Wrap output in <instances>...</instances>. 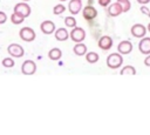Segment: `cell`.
Segmentation results:
<instances>
[{
  "instance_id": "obj_1",
  "label": "cell",
  "mask_w": 150,
  "mask_h": 135,
  "mask_svg": "<svg viewBox=\"0 0 150 135\" xmlns=\"http://www.w3.org/2000/svg\"><path fill=\"white\" fill-rule=\"evenodd\" d=\"M122 63H123V58H122V54L120 53H111L107 58V66L111 69L120 68Z\"/></svg>"
},
{
  "instance_id": "obj_2",
  "label": "cell",
  "mask_w": 150,
  "mask_h": 135,
  "mask_svg": "<svg viewBox=\"0 0 150 135\" xmlns=\"http://www.w3.org/2000/svg\"><path fill=\"white\" fill-rule=\"evenodd\" d=\"M19 35H20V39L26 41V42H32L34 41L36 34H35V31L30 27H22L19 32Z\"/></svg>"
},
{
  "instance_id": "obj_3",
  "label": "cell",
  "mask_w": 150,
  "mask_h": 135,
  "mask_svg": "<svg viewBox=\"0 0 150 135\" xmlns=\"http://www.w3.org/2000/svg\"><path fill=\"white\" fill-rule=\"evenodd\" d=\"M69 38L76 43V42H82L84 39H86V32L83 28L81 27H73V29L70 31V34H69Z\"/></svg>"
},
{
  "instance_id": "obj_4",
  "label": "cell",
  "mask_w": 150,
  "mask_h": 135,
  "mask_svg": "<svg viewBox=\"0 0 150 135\" xmlns=\"http://www.w3.org/2000/svg\"><path fill=\"white\" fill-rule=\"evenodd\" d=\"M7 52H8V54H9L11 56H13V58H21V56H23V54H25V49H23L22 46L19 45V43H11V45H8Z\"/></svg>"
},
{
  "instance_id": "obj_5",
  "label": "cell",
  "mask_w": 150,
  "mask_h": 135,
  "mask_svg": "<svg viewBox=\"0 0 150 135\" xmlns=\"http://www.w3.org/2000/svg\"><path fill=\"white\" fill-rule=\"evenodd\" d=\"M21 72L25 75H33L36 72V63L33 60H26L21 65Z\"/></svg>"
},
{
  "instance_id": "obj_6",
  "label": "cell",
  "mask_w": 150,
  "mask_h": 135,
  "mask_svg": "<svg viewBox=\"0 0 150 135\" xmlns=\"http://www.w3.org/2000/svg\"><path fill=\"white\" fill-rule=\"evenodd\" d=\"M130 32H131L132 36L141 39V38H143V36H145V33L148 32V29H146V27H145L144 25H142V23H135V25L131 26Z\"/></svg>"
},
{
  "instance_id": "obj_7",
  "label": "cell",
  "mask_w": 150,
  "mask_h": 135,
  "mask_svg": "<svg viewBox=\"0 0 150 135\" xmlns=\"http://www.w3.org/2000/svg\"><path fill=\"white\" fill-rule=\"evenodd\" d=\"M14 12L20 13V14H22L25 18H27V16L30 15L32 9H30V6H29L28 4H26V1H22V2H19V4H16V5L14 6Z\"/></svg>"
},
{
  "instance_id": "obj_8",
  "label": "cell",
  "mask_w": 150,
  "mask_h": 135,
  "mask_svg": "<svg viewBox=\"0 0 150 135\" xmlns=\"http://www.w3.org/2000/svg\"><path fill=\"white\" fill-rule=\"evenodd\" d=\"M82 14H83V18L86 20L91 21L97 16V11L93 5H88L82 9Z\"/></svg>"
},
{
  "instance_id": "obj_9",
  "label": "cell",
  "mask_w": 150,
  "mask_h": 135,
  "mask_svg": "<svg viewBox=\"0 0 150 135\" xmlns=\"http://www.w3.org/2000/svg\"><path fill=\"white\" fill-rule=\"evenodd\" d=\"M97 46L102 49V50H108L112 47V39L109 35H103L98 39L97 41Z\"/></svg>"
},
{
  "instance_id": "obj_10",
  "label": "cell",
  "mask_w": 150,
  "mask_h": 135,
  "mask_svg": "<svg viewBox=\"0 0 150 135\" xmlns=\"http://www.w3.org/2000/svg\"><path fill=\"white\" fill-rule=\"evenodd\" d=\"M132 50V43L129 40H123L117 46V52L122 55H127Z\"/></svg>"
},
{
  "instance_id": "obj_11",
  "label": "cell",
  "mask_w": 150,
  "mask_h": 135,
  "mask_svg": "<svg viewBox=\"0 0 150 135\" xmlns=\"http://www.w3.org/2000/svg\"><path fill=\"white\" fill-rule=\"evenodd\" d=\"M138 49L144 55L150 54V38H148V36L141 38V41L138 43Z\"/></svg>"
},
{
  "instance_id": "obj_12",
  "label": "cell",
  "mask_w": 150,
  "mask_h": 135,
  "mask_svg": "<svg viewBox=\"0 0 150 135\" xmlns=\"http://www.w3.org/2000/svg\"><path fill=\"white\" fill-rule=\"evenodd\" d=\"M40 29L43 34H52L55 32V23L52 20H45L43 22H41L40 25Z\"/></svg>"
},
{
  "instance_id": "obj_13",
  "label": "cell",
  "mask_w": 150,
  "mask_h": 135,
  "mask_svg": "<svg viewBox=\"0 0 150 135\" xmlns=\"http://www.w3.org/2000/svg\"><path fill=\"white\" fill-rule=\"evenodd\" d=\"M107 13H108L109 16L115 18V16H118L121 13H123V11H122V7L120 6V4L116 1L115 4H110V5L108 6Z\"/></svg>"
},
{
  "instance_id": "obj_14",
  "label": "cell",
  "mask_w": 150,
  "mask_h": 135,
  "mask_svg": "<svg viewBox=\"0 0 150 135\" xmlns=\"http://www.w3.org/2000/svg\"><path fill=\"white\" fill-rule=\"evenodd\" d=\"M68 9L73 15L79 14L82 9V0H70L68 4Z\"/></svg>"
},
{
  "instance_id": "obj_15",
  "label": "cell",
  "mask_w": 150,
  "mask_h": 135,
  "mask_svg": "<svg viewBox=\"0 0 150 135\" xmlns=\"http://www.w3.org/2000/svg\"><path fill=\"white\" fill-rule=\"evenodd\" d=\"M54 35H55V39L57 41H66L68 38H69V32L66 29V28H57L55 32H54Z\"/></svg>"
},
{
  "instance_id": "obj_16",
  "label": "cell",
  "mask_w": 150,
  "mask_h": 135,
  "mask_svg": "<svg viewBox=\"0 0 150 135\" xmlns=\"http://www.w3.org/2000/svg\"><path fill=\"white\" fill-rule=\"evenodd\" d=\"M73 50L76 55L82 56V55H86V53H87V46L83 42H76L75 46L73 47Z\"/></svg>"
},
{
  "instance_id": "obj_17",
  "label": "cell",
  "mask_w": 150,
  "mask_h": 135,
  "mask_svg": "<svg viewBox=\"0 0 150 135\" xmlns=\"http://www.w3.org/2000/svg\"><path fill=\"white\" fill-rule=\"evenodd\" d=\"M61 56H62V52H61V49L57 48V47L52 48V49L48 52V58H49L50 60H53V61H57V60H60Z\"/></svg>"
},
{
  "instance_id": "obj_18",
  "label": "cell",
  "mask_w": 150,
  "mask_h": 135,
  "mask_svg": "<svg viewBox=\"0 0 150 135\" xmlns=\"http://www.w3.org/2000/svg\"><path fill=\"white\" fill-rule=\"evenodd\" d=\"M25 19H26V18H25L22 14L16 13V12H13V13H12V15H11V21H12L14 25H19V23L23 22V20H25Z\"/></svg>"
},
{
  "instance_id": "obj_19",
  "label": "cell",
  "mask_w": 150,
  "mask_h": 135,
  "mask_svg": "<svg viewBox=\"0 0 150 135\" xmlns=\"http://www.w3.org/2000/svg\"><path fill=\"white\" fill-rule=\"evenodd\" d=\"M98 59H100V56H98V54L96 52H89V53L87 52L86 53V60L89 63H95V62L98 61Z\"/></svg>"
},
{
  "instance_id": "obj_20",
  "label": "cell",
  "mask_w": 150,
  "mask_h": 135,
  "mask_svg": "<svg viewBox=\"0 0 150 135\" xmlns=\"http://www.w3.org/2000/svg\"><path fill=\"white\" fill-rule=\"evenodd\" d=\"M120 73H121V75H135V74H136V69H135L134 66L127 65V66H124V67L121 69Z\"/></svg>"
},
{
  "instance_id": "obj_21",
  "label": "cell",
  "mask_w": 150,
  "mask_h": 135,
  "mask_svg": "<svg viewBox=\"0 0 150 135\" xmlns=\"http://www.w3.org/2000/svg\"><path fill=\"white\" fill-rule=\"evenodd\" d=\"M117 2L120 4V6L122 7V11L123 13H127L130 8H131V4L129 0H117Z\"/></svg>"
},
{
  "instance_id": "obj_22",
  "label": "cell",
  "mask_w": 150,
  "mask_h": 135,
  "mask_svg": "<svg viewBox=\"0 0 150 135\" xmlns=\"http://www.w3.org/2000/svg\"><path fill=\"white\" fill-rule=\"evenodd\" d=\"M64 23H66L67 27L73 28V27L76 26V19L74 16H66L64 18Z\"/></svg>"
},
{
  "instance_id": "obj_23",
  "label": "cell",
  "mask_w": 150,
  "mask_h": 135,
  "mask_svg": "<svg viewBox=\"0 0 150 135\" xmlns=\"http://www.w3.org/2000/svg\"><path fill=\"white\" fill-rule=\"evenodd\" d=\"M64 11H66V7H64L62 4H57V5H55V6H54V8H53V13H54L55 15L62 14Z\"/></svg>"
},
{
  "instance_id": "obj_24",
  "label": "cell",
  "mask_w": 150,
  "mask_h": 135,
  "mask_svg": "<svg viewBox=\"0 0 150 135\" xmlns=\"http://www.w3.org/2000/svg\"><path fill=\"white\" fill-rule=\"evenodd\" d=\"M1 63H2L4 67H7V68H12L15 65V62H14V60L12 58H5Z\"/></svg>"
},
{
  "instance_id": "obj_25",
  "label": "cell",
  "mask_w": 150,
  "mask_h": 135,
  "mask_svg": "<svg viewBox=\"0 0 150 135\" xmlns=\"http://www.w3.org/2000/svg\"><path fill=\"white\" fill-rule=\"evenodd\" d=\"M141 12H142L143 14H145L146 16H149V18H150V9H149L145 5H142V6H141Z\"/></svg>"
},
{
  "instance_id": "obj_26",
  "label": "cell",
  "mask_w": 150,
  "mask_h": 135,
  "mask_svg": "<svg viewBox=\"0 0 150 135\" xmlns=\"http://www.w3.org/2000/svg\"><path fill=\"white\" fill-rule=\"evenodd\" d=\"M6 21H7V15H6V13L2 12V11H0V25L5 23Z\"/></svg>"
},
{
  "instance_id": "obj_27",
  "label": "cell",
  "mask_w": 150,
  "mask_h": 135,
  "mask_svg": "<svg viewBox=\"0 0 150 135\" xmlns=\"http://www.w3.org/2000/svg\"><path fill=\"white\" fill-rule=\"evenodd\" d=\"M111 0H98V5L102 6V7H108L110 5Z\"/></svg>"
},
{
  "instance_id": "obj_28",
  "label": "cell",
  "mask_w": 150,
  "mask_h": 135,
  "mask_svg": "<svg viewBox=\"0 0 150 135\" xmlns=\"http://www.w3.org/2000/svg\"><path fill=\"white\" fill-rule=\"evenodd\" d=\"M144 65H145L146 67H150V54H148V56L145 58V60H144Z\"/></svg>"
},
{
  "instance_id": "obj_29",
  "label": "cell",
  "mask_w": 150,
  "mask_h": 135,
  "mask_svg": "<svg viewBox=\"0 0 150 135\" xmlns=\"http://www.w3.org/2000/svg\"><path fill=\"white\" fill-rule=\"evenodd\" d=\"M138 4H141V5H146L148 2H150V0H136Z\"/></svg>"
},
{
  "instance_id": "obj_30",
  "label": "cell",
  "mask_w": 150,
  "mask_h": 135,
  "mask_svg": "<svg viewBox=\"0 0 150 135\" xmlns=\"http://www.w3.org/2000/svg\"><path fill=\"white\" fill-rule=\"evenodd\" d=\"M146 29H148V32H150V22H149V25H148V27H146Z\"/></svg>"
},
{
  "instance_id": "obj_31",
  "label": "cell",
  "mask_w": 150,
  "mask_h": 135,
  "mask_svg": "<svg viewBox=\"0 0 150 135\" xmlns=\"http://www.w3.org/2000/svg\"><path fill=\"white\" fill-rule=\"evenodd\" d=\"M22 1H29V0H22Z\"/></svg>"
},
{
  "instance_id": "obj_32",
  "label": "cell",
  "mask_w": 150,
  "mask_h": 135,
  "mask_svg": "<svg viewBox=\"0 0 150 135\" xmlns=\"http://www.w3.org/2000/svg\"><path fill=\"white\" fill-rule=\"evenodd\" d=\"M60 1H67V0H60Z\"/></svg>"
}]
</instances>
